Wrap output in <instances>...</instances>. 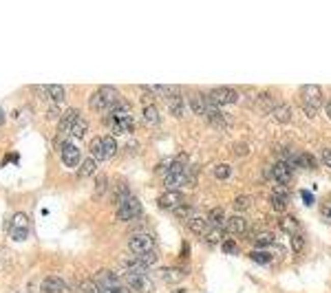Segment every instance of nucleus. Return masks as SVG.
Returning a JSON list of instances; mask_svg holds the SVG:
<instances>
[{
	"mask_svg": "<svg viewBox=\"0 0 331 293\" xmlns=\"http://www.w3.org/2000/svg\"><path fill=\"white\" fill-rule=\"evenodd\" d=\"M300 97H302V104H305V112L309 117H316L318 115V108L322 104V91L320 86L316 84H305L300 89Z\"/></svg>",
	"mask_w": 331,
	"mask_h": 293,
	"instance_id": "obj_1",
	"label": "nucleus"
},
{
	"mask_svg": "<svg viewBox=\"0 0 331 293\" xmlns=\"http://www.w3.org/2000/svg\"><path fill=\"white\" fill-rule=\"evenodd\" d=\"M128 251H130L132 256H139V258L155 254V238L148 236V234H135V236H130Z\"/></svg>",
	"mask_w": 331,
	"mask_h": 293,
	"instance_id": "obj_2",
	"label": "nucleus"
},
{
	"mask_svg": "<svg viewBox=\"0 0 331 293\" xmlns=\"http://www.w3.org/2000/svg\"><path fill=\"white\" fill-rule=\"evenodd\" d=\"M139 214H142V203H139L135 196L122 201L117 205V212H115V216L119 218V221H130V218H137Z\"/></svg>",
	"mask_w": 331,
	"mask_h": 293,
	"instance_id": "obj_3",
	"label": "nucleus"
},
{
	"mask_svg": "<svg viewBox=\"0 0 331 293\" xmlns=\"http://www.w3.org/2000/svg\"><path fill=\"white\" fill-rule=\"evenodd\" d=\"M210 99L214 102L218 108L221 106H230V104H234L236 99H238V95H236V91L234 89H225V86H218V89H212L210 93Z\"/></svg>",
	"mask_w": 331,
	"mask_h": 293,
	"instance_id": "obj_4",
	"label": "nucleus"
},
{
	"mask_svg": "<svg viewBox=\"0 0 331 293\" xmlns=\"http://www.w3.org/2000/svg\"><path fill=\"white\" fill-rule=\"evenodd\" d=\"M126 287L132 289V291H139V293H150L152 291V282L146 274H126Z\"/></svg>",
	"mask_w": 331,
	"mask_h": 293,
	"instance_id": "obj_5",
	"label": "nucleus"
},
{
	"mask_svg": "<svg viewBox=\"0 0 331 293\" xmlns=\"http://www.w3.org/2000/svg\"><path fill=\"white\" fill-rule=\"evenodd\" d=\"M77 119H79L77 110H73V108L66 110V115H64L62 119H60V126H58V137H56V141H58V143L62 141V137H64V135H69V132L73 130V126H75Z\"/></svg>",
	"mask_w": 331,
	"mask_h": 293,
	"instance_id": "obj_6",
	"label": "nucleus"
},
{
	"mask_svg": "<svg viewBox=\"0 0 331 293\" xmlns=\"http://www.w3.org/2000/svg\"><path fill=\"white\" fill-rule=\"evenodd\" d=\"M183 201V194L179 190H166L161 196H159V208H163V210H177L179 205H181Z\"/></svg>",
	"mask_w": 331,
	"mask_h": 293,
	"instance_id": "obj_7",
	"label": "nucleus"
},
{
	"mask_svg": "<svg viewBox=\"0 0 331 293\" xmlns=\"http://www.w3.org/2000/svg\"><path fill=\"white\" fill-rule=\"evenodd\" d=\"M42 293H73V287L71 284H66L64 280H60V278H44L42 282Z\"/></svg>",
	"mask_w": 331,
	"mask_h": 293,
	"instance_id": "obj_8",
	"label": "nucleus"
},
{
	"mask_svg": "<svg viewBox=\"0 0 331 293\" xmlns=\"http://www.w3.org/2000/svg\"><path fill=\"white\" fill-rule=\"evenodd\" d=\"M79 161H82L79 150L75 148V145H71V143H64L62 145V163L66 165V168H73V165H77Z\"/></svg>",
	"mask_w": 331,
	"mask_h": 293,
	"instance_id": "obj_9",
	"label": "nucleus"
},
{
	"mask_svg": "<svg viewBox=\"0 0 331 293\" xmlns=\"http://www.w3.org/2000/svg\"><path fill=\"white\" fill-rule=\"evenodd\" d=\"M155 276L161 282H179L185 276V271L183 269H175V267H161V269L155 271Z\"/></svg>",
	"mask_w": 331,
	"mask_h": 293,
	"instance_id": "obj_10",
	"label": "nucleus"
},
{
	"mask_svg": "<svg viewBox=\"0 0 331 293\" xmlns=\"http://www.w3.org/2000/svg\"><path fill=\"white\" fill-rule=\"evenodd\" d=\"M276 104L278 102L269 95V93H261V95H258V99H256V110L261 112V115H267V112H274Z\"/></svg>",
	"mask_w": 331,
	"mask_h": 293,
	"instance_id": "obj_11",
	"label": "nucleus"
},
{
	"mask_svg": "<svg viewBox=\"0 0 331 293\" xmlns=\"http://www.w3.org/2000/svg\"><path fill=\"white\" fill-rule=\"evenodd\" d=\"M271 174H274V179L281 185H285V183H289L291 181V168L285 161H278L276 165H274V170H271Z\"/></svg>",
	"mask_w": 331,
	"mask_h": 293,
	"instance_id": "obj_12",
	"label": "nucleus"
},
{
	"mask_svg": "<svg viewBox=\"0 0 331 293\" xmlns=\"http://www.w3.org/2000/svg\"><path fill=\"white\" fill-rule=\"evenodd\" d=\"M225 229H228L230 234H245V231H247V221H245L243 216H230L228 223H225Z\"/></svg>",
	"mask_w": 331,
	"mask_h": 293,
	"instance_id": "obj_13",
	"label": "nucleus"
},
{
	"mask_svg": "<svg viewBox=\"0 0 331 293\" xmlns=\"http://www.w3.org/2000/svg\"><path fill=\"white\" fill-rule=\"evenodd\" d=\"M208 223H210V227H214V229L225 227V223H228V218H225V212L221 208H214L208 214Z\"/></svg>",
	"mask_w": 331,
	"mask_h": 293,
	"instance_id": "obj_14",
	"label": "nucleus"
},
{
	"mask_svg": "<svg viewBox=\"0 0 331 293\" xmlns=\"http://www.w3.org/2000/svg\"><path fill=\"white\" fill-rule=\"evenodd\" d=\"M188 227L195 231V234H199V236H205V234H208V231L212 229L210 223L205 221V218H195V216L188 218Z\"/></svg>",
	"mask_w": 331,
	"mask_h": 293,
	"instance_id": "obj_15",
	"label": "nucleus"
},
{
	"mask_svg": "<svg viewBox=\"0 0 331 293\" xmlns=\"http://www.w3.org/2000/svg\"><path fill=\"white\" fill-rule=\"evenodd\" d=\"M271 205H274L276 212H285V208H287V192L283 188H276L271 192Z\"/></svg>",
	"mask_w": 331,
	"mask_h": 293,
	"instance_id": "obj_16",
	"label": "nucleus"
},
{
	"mask_svg": "<svg viewBox=\"0 0 331 293\" xmlns=\"http://www.w3.org/2000/svg\"><path fill=\"white\" fill-rule=\"evenodd\" d=\"M170 99V112L175 117H183V112H185V104H183V97L179 95V91L177 93H172V95L168 97Z\"/></svg>",
	"mask_w": 331,
	"mask_h": 293,
	"instance_id": "obj_17",
	"label": "nucleus"
},
{
	"mask_svg": "<svg viewBox=\"0 0 331 293\" xmlns=\"http://www.w3.org/2000/svg\"><path fill=\"white\" fill-rule=\"evenodd\" d=\"M274 119L278 124H289V119H291V106L289 104H276V108H274Z\"/></svg>",
	"mask_w": 331,
	"mask_h": 293,
	"instance_id": "obj_18",
	"label": "nucleus"
},
{
	"mask_svg": "<svg viewBox=\"0 0 331 293\" xmlns=\"http://www.w3.org/2000/svg\"><path fill=\"white\" fill-rule=\"evenodd\" d=\"M44 93L49 95L56 104H64V86H60V84H49V86H42Z\"/></svg>",
	"mask_w": 331,
	"mask_h": 293,
	"instance_id": "obj_19",
	"label": "nucleus"
},
{
	"mask_svg": "<svg viewBox=\"0 0 331 293\" xmlns=\"http://www.w3.org/2000/svg\"><path fill=\"white\" fill-rule=\"evenodd\" d=\"M91 155L95 161H106V152H104V137H95L91 141Z\"/></svg>",
	"mask_w": 331,
	"mask_h": 293,
	"instance_id": "obj_20",
	"label": "nucleus"
},
{
	"mask_svg": "<svg viewBox=\"0 0 331 293\" xmlns=\"http://www.w3.org/2000/svg\"><path fill=\"white\" fill-rule=\"evenodd\" d=\"M190 108H192V112H197V115H205V95L203 93H192Z\"/></svg>",
	"mask_w": 331,
	"mask_h": 293,
	"instance_id": "obj_21",
	"label": "nucleus"
},
{
	"mask_svg": "<svg viewBox=\"0 0 331 293\" xmlns=\"http://www.w3.org/2000/svg\"><path fill=\"white\" fill-rule=\"evenodd\" d=\"M89 132V122L86 119H82L79 117L77 122H75V126H73V130H71V135L75 137V139H84V135Z\"/></svg>",
	"mask_w": 331,
	"mask_h": 293,
	"instance_id": "obj_22",
	"label": "nucleus"
},
{
	"mask_svg": "<svg viewBox=\"0 0 331 293\" xmlns=\"http://www.w3.org/2000/svg\"><path fill=\"white\" fill-rule=\"evenodd\" d=\"M95 165H97V161H95V159H84V163L79 165V172H77V177H82V179L91 177L93 172H95Z\"/></svg>",
	"mask_w": 331,
	"mask_h": 293,
	"instance_id": "obj_23",
	"label": "nucleus"
},
{
	"mask_svg": "<svg viewBox=\"0 0 331 293\" xmlns=\"http://www.w3.org/2000/svg\"><path fill=\"white\" fill-rule=\"evenodd\" d=\"M144 119H146V122H148L150 126H157V124H159V110H157L152 104L144 106Z\"/></svg>",
	"mask_w": 331,
	"mask_h": 293,
	"instance_id": "obj_24",
	"label": "nucleus"
},
{
	"mask_svg": "<svg viewBox=\"0 0 331 293\" xmlns=\"http://www.w3.org/2000/svg\"><path fill=\"white\" fill-rule=\"evenodd\" d=\"M281 229L283 231H287V234H298V223H296V218H291V216H285L281 218Z\"/></svg>",
	"mask_w": 331,
	"mask_h": 293,
	"instance_id": "obj_25",
	"label": "nucleus"
},
{
	"mask_svg": "<svg viewBox=\"0 0 331 293\" xmlns=\"http://www.w3.org/2000/svg\"><path fill=\"white\" fill-rule=\"evenodd\" d=\"M230 174H232V168L228 163H218L216 168H214V177L218 179V181H225V179H230Z\"/></svg>",
	"mask_w": 331,
	"mask_h": 293,
	"instance_id": "obj_26",
	"label": "nucleus"
},
{
	"mask_svg": "<svg viewBox=\"0 0 331 293\" xmlns=\"http://www.w3.org/2000/svg\"><path fill=\"white\" fill-rule=\"evenodd\" d=\"M11 227H20V229H29V218H26L24 212H18L16 216H13V225Z\"/></svg>",
	"mask_w": 331,
	"mask_h": 293,
	"instance_id": "obj_27",
	"label": "nucleus"
},
{
	"mask_svg": "<svg viewBox=\"0 0 331 293\" xmlns=\"http://www.w3.org/2000/svg\"><path fill=\"white\" fill-rule=\"evenodd\" d=\"M250 258H252L254 262H261V265H269V262H271V256L267 254V251H252Z\"/></svg>",
	"mask_w": 331,
	"mask_h": 293,
	"instance_id": "obj_28",
	"label": "nucleus"
},
{
	"mask_svg": "<svg viewBox=\"0 0 331 293\" xmlns=\"http://www.w3.org/2000/svg\"><path fill=\"white\" fill-rule=\"evenodd\" d=\"M247 208H250V196L247 194H241V196L234 198V210L236 212H245Z\"/></svg>",
	"mask_w": 331,
	"mask_h": 293,
	"instance_id": "obj_29",
	"label": "nucleus"
},
{
	"mask_svg": "<svg viewBox=\"0 0 331 293\" xmlns=\"http://www.w3.org/2000/svg\"><path fill=\"white\" fill-rule=\"evenodd\" d=\"M271 243H274V234H269V231L256 236V247H267V245H271Z\"/></svg>",
	"mask_w": 331,
	"mask_h": 293,
	"instance_id": "obj_30",
	"label": "nucleus"
},
{
	"mask_svg": "<svg viewBox=\"0 0 331 293\" xmlns=\"http://www.w3.org/2000/svg\"><path fill=\"white\" fill-rule=\"evenodd\" d=\"M302 247H305V236L298 231V234L291 236V249H294V251H302Z\"/></svg>",
	"mask_w": 331,
	"mask_h": 293,
	"instance_id": "obj_31",
	"label": "nucleus"
},
{
	"mask_svg": "<svg viewBox=\"0 0 331 293\" xmlns=\"http://www.w3.org/2000/svg\"><path fill=\"white\" fill-rule=\"evenodd\" d=\"M203 238H205V243H208V245H214V243L221 241V229H214V227H212Z\"/></svg>",
	"mask_w": 331,
	"mask_h": 293,
	"instance_id": "obj_32",
	"label": "nucleus"
},
{
	"mask_svg": "<svg viewBox=\"0 0 331 293\" xmlns=\"http://www.w3.org/2000/svg\"><path fill=\"white\" fill-rule=\"evenodd\" d=\"M29 236V229H20V227H11V238L13 241H24Z\"/></svg>",
	"mask_w": 331,
	"mask_h": 293,
	"instance_id": "obj_33",
	"label": "nucleus"
},
{
	"mask_svg": "<svg viewBox=\"0 0 331 293\" xmlns=\"http://www.w3.org/2000/svg\"><path fill=\"white\" fill-rule=\"evenodd\" d=\"M221 249L228 251V254H238V245L234 241H223L221 243Z\"/></svg>",
	"mask_w": 331,
	"mask_h": 293,
	"instance_id": "obj_34",
	"label": "nucleus"
},
{
	"mask_svg": "<svg viewBox=\"0 0 331 293\" xmlns=\"http://www.w3.org/2000/svg\"><path fill=\"white\" fill-rule=\"evenodd\" d=\"M104 192H106V179H104V177H97V185H95V198L104 196Z\"/></svg>",
	"mask_w": 331,
	"mask_h": 293,
	"instance_id": "obj_35",
	"label": "nucleus"
},
{
	"mask_svg": "<svg viewBox=\"0 0 331 293\" xmlns=\"http://www.w3.org/2000/svg\"><path fill=\"white\" fill-rule=\"evenodd\" d=\"M82 293H99V289H97V284L95 282H84L82 284Z\"/></svg>",
	"mask_w": 331,
	"mask_h": 293,
	"instance_id": "obj_36",
	"label": "nucleus"
},
{
	"mask_svg": "<svg viewBox=\"0 0 331 293\" xmlns=\"http://www.w3.org/2000/svg\"><path fill=\"white\" fill-rule=\"evenodd\" d=\"M320 159H322L324 165H329V168H331V148H324V150L320 152Z\"/></svg>",
	"mask_w": 331,
	"mask_h": 293,
	"instance_id": "obj_37",
	"label": "nucleus"
},
{
	"mask_svg": "<svg viewBox=\"0 0 331 293\" xmlns=\"http://www.w3.org/2000/svg\"><path fill=\"white\" fill-rule=\"evenodd\" d=\"M172 212H175L177 216H188L190 212H192V208H188V205H179V208H177V210H172Z\"/></svg>",
	"mask_w": 331,
	"mask_h": 293,
	"instance_id": "obj_38",
	"label": "nucleus"
},
{
	"mask_svg": "<svg viewBox=\"0 0 331 293\" xmlns=\"http://www.w3.org/2000/svg\"><path fill=\"white\" fill-rule=\"evenodd\" d=\"M300 196H302L305 205H311V203H314V196H311V192H307V190H300Z\"/></svg>",
	"mask_w": 331,
	"mask_h": 293,
	"instance_id": "obj_39",
	"label": "nucleus"
},
{
	"mask_svg": "<svg viewBox=\"0 0 331 293\" xmlns=\"http://www.w3.org/2000/svg\"><path fill=\"white\" fill-rule=\"evenodd\" d=\"M324 218L331 223V205H327V208H324Z\"/></svg>",
	"mask_w": 331,
	"mask_h": 293,
	"instance_id": "obj_40",
	"label": "nucleus"
},
{
	"mask_svg": "<svg viewBox=\"0 0 331 293\" xmlns=\"http://www.w3.org/2000/svg\"><path fill=\"white\" fill-rule=\"evenodd\" d=\"M324 108H327V117L331 119V99H329V102H327V106H324Z\"/></svg>",
	"mask_w": 331,
	"mask_h": 293,
	"instance_id": "obj_41",
	"label": "nucleus"
}]
</instances>
